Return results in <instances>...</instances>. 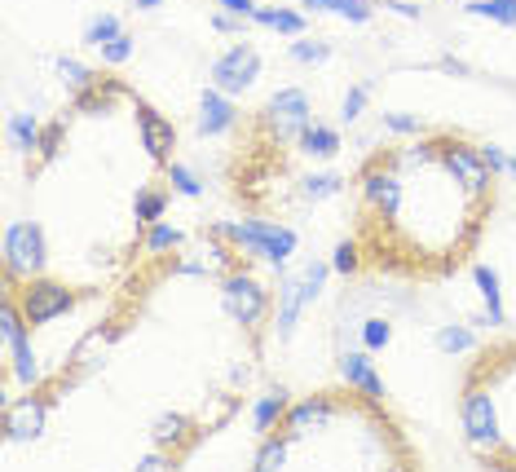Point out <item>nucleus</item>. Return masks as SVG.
<instances>
[{
    "instance_id": "nucleus-1",
    "label": "nucleus",
    "mask_w": 516,
    "mask_h": 472,
    "mask_svg": "<svg viewBox=\"0 0 516 472\" xmlns=\"http://www.w3.org/2000/svg\"><path fill=\"white\" fill-rule=\"evenodd\" d=\"M495 212V164L450 132L376 150L358 172V256L393 278H446Z\"/></svg>"
},
{
    "instance_id": "nucleus-2",
    "label": "nucleus",
    "mask_w": 516,
    "mask_h": 472,
    "mask_svg": "<svg viewBox=\"0 0 516 472\" xmlns=\"http://www.w3.org/2000/svg\"><path fill=\"white\" fill-rule=\"evenodd\" d=\"M257 468H415V451L385 397L345 384L287 406L260 437Z\"/></svg>"
},
{
    "instance_id": "nucleus-3",
    "label": "nucleus",
    "mask_w": 516,
    "mask_h": 472,
    "mask_svg": "<svg viewBox=\"0 0 516 472\" xmlns=\"http://www.w3.org/2000/svg\"><path fill=\"white\" fill-rule=\"evenodd\" d=\"M468 451L490 468H516V340L486 345L472 357L459 393Z\"/></svg>"
},
{
    "instance_id": "nucleus-4",
    "label": "nucleus",
    "mask_w": 516,
    "mask_h": 472,
    "mask_svg": "<svg viewBox=\"0 0 516 472\" xmlns=\"http://www.w3.org/2000/svg\"><path fill=\"white\" fill-rule=\"evenodd\" d=\"M44 256H49V238L40 230V221H13L9 235H4V278L18 283V278H36L44 269Z\"/></svg>"
},
{
    "instance_id": "nucleus-5",
    "label": "nucleus",
    "mask_w": 516,
    "mask_h": 472,
    "mask_svg": "<svg viewBox=\"0 0 516 472\" xmlns=\"http://www.w3.org/2000/svg\"><path fill=\"white\" fill-rule=\"evenodd\" d=\"M257 76H260V53L252 44H234L226 58L212 62V84H217L221 93H243Z\"/></svg>"
},
{
    "instance_id": "nucleus-6",
    "label": "nucleus",
    "mask_w": 516,
    "mask_h": 472,
    "mask_svg": "<svg viewBox=\"0 0 516 472\" xmlns=\"http://www.w3.org/2000/svg\"><path fill=\"white\" fill-rule=\"evenodd\" d=\"M230 235L239 238L248 252H257V256L274 260V265H282V260L291 256V247H296V235H291V230H282V226H265V221H257V226H234Z\"/></svg>"
},
{
    "instance_id": "nucleus-7",
    "label": "nucleus",
    "mask_w": 516,
    "mask_h": 472,
    "mask_svg": "<svg viewBox=\"0 0 516 472\" xmlns=\"http://www.w3.org/2000/svg\"><path fill=\"white\" fill-rule=\"evenodd\" d=\"M75 305V292L71 287H62V283H40V287H31L27 283V300L18 305L22 309V318L31 323V327H40V323H49L53 314H67Z\"/></svg>"
},
{
    "instance_id": "nucleus-8",
    "label": "nucleus",
    "mask_w": 516,
    "mask_h": 472,
    "mask_svg": "<svg viewBox=\"0 0 516 472\" xmlns=\"http://www.w3.org/2000/svg\"><path fill=\"white\" fill-rule=\"evenodd\" d=\"M269 116H274V124H278V137L305 132V128H309V98H305L300 89H282V93H274Z\"/></svg>"
},
{
    "instance_id": "nucleus-9",
    "label": "nucleus",
    "mask_w": 516,
    "mask_h": 472,
    "mask_svg": "<svg viewBox=\"0 0 516 472\" xmlns=\"http://www.w3.org/2000/svg\"><path fill=\"white\" fill-rule=\"evenodd\" d=\"M226 305H230V314H234L243 327H252V323H260V314H265V292H260L252 278H230Z\"/></svg>"
},
{
    "instance_id": "nucleus-10",
    "label": "nucleus",
    "mask_w": 516,
    "mask_h": 472,
    "mask_svg": "<svg viewBox=\"0 0 516 472\" xmlns=\"http://www.w3.org/2000/svg\"><path fill=\"white\" fill-rule=\"evenodd\" d=\"M40 424H44V406L31 402V397H22V402H13V406L4 411V433H9L13 442H18V437H36Z\"/></svg>"
},
{
    "instance_id": "nucleus-11",
    "label": "nucleus",
    "mask_w": 516,
    "mask_h": 472,
    "mask_svg": "<svg viewBox=\"0 0 516 472\" xmlns=\"http://www.w3.org/2000/svg\"><path fill=\"white\" fill-rule=\"evenodd\" d=\"M340 375H345V384H353V388H367V393L385 397V384L376 380L371 357H367V354H345V357H340Z\"/></svg>"
},
{
    "instance_id": "nucleus-12",
    "label": "nucleus",
    "mask_w": 516,
    "mask_h": 472,
    "mask_svg": "<svg viewBox=\"0 0 516 472\" xmlns=\"http://www.w3.org/2000/svg\"><path fill=\"white\" fill-rule=\"evenodd\" d=\"M141 128H146V146H150V150H155V155L168 164V150L177 146V132H172V124H168V119H159L155 111H150V107H141Z\"/></svg>"
},
{
    "instance_id": "nucleus-13",
    "label": "nucleus",
    "mask_w": 516,
    "mask_h": 472,
    "mask_svg": "<svg viewBox=\"0 0 516 472\" xmlns=\"http://www.w3.org/2000/svg\"><path fill=\"white\" fill-rule=\"evenodd\" d=\"M230 124H234V107L221 98V89L203 93V119H199V128L203 132H226Z\"/></svg>"
},
{
    "instance_id": "nucleus-14",
    "label": "nucleus",
    "mask_w": 516,
    "mask_h": 472,
    "mask_svg": "<svg viewBox=\"0 0 516 472\" xmlns=\"http://www.w3.org/2000/svg\"><path fill=\"white\" fill-rule=\"evenodd\" d=\"M300 146H305V155H318V159H327V155H336L340 137H336L331 128H322V124H309V128L300 132Z\"/></svg>"
},
{
    "instance_id": "nucleus-15",
    "label": "nucleus",
    "mask_w": 516,
    "mask_h": 472,
    "mask_svg": "<svg viewBox=\"0 0 516 472\" xmlns=\"http://www.w3.org/2000/svg\"><path fill=\"white\" fill-rule=\"evenodd\" d=\"M472 13L495 18V22H516V0H477Z\"/></svg>"
},
{
    "instance_id": "nucleus-16",
    "label": "nucleus",
    "mask_w": 516,
    "mask_h": 472,
    "mask_svg": "<svg viewBox=\"0 0 516 472\" xmlns=\"http://www.w3.org/2000/svg\"><path fill=\"white\" fill-rule=\"evenodd\" d=\"M252 18H257V22H265V27H278V31H305V18H300V13H274V9H257Z\"/></svg>"
},
{
    "instance_id": "nucleus-17",
    "label": "nucleus",
    "mask_w": 516,
    "mask_h": 472,
    "mask_svg": "<svg viewBox=\"0 0 516 472\" xmlns=\"http://www.w3.org/2000/svg\"><path fill=\"white\" fill-rule=\"evenodd\" d=\"M115 36H120V22H115L111 13L93 18V27H89V44H111Z\"/></svg>"
},
{
    "instance_id": "nucleus-18",
    "label": "nucleus",
    "mask_w": 516,
    "mask_h": 472,
    "mask_svg": "<svg viewBox=\"0 0 516 472\" xmlns=\"http://www.w3.org/2000/svg\"><path fill=\"white\" fill-rule=\"evenodd\" d=\"M309 9H331V13H349V18H367V0H309Z\"/></svg>"
},
{
    "instance_id": "nucleus-19",
    "label": "nucleus",
    "mask_w": 516,
    "mask_h": 472,
    "mask_svg": "<svg viewBox=\"0 0 516 472\" xmlns=\"http://www.w3.org/2000/svg\"><path fill=\"white\" fill-rule=\"evenodd\" d=\"M13 137H18V146H22V150H40V132H36L31 116H18V119H13Z\"/></svg>"
},
{
    "instance_id": "nucleus-20",
    "label": "nucleus",
    "mask_w": 516,
    "mask_h": 472,
    "mask_svg": "<svg viewBox=\"0 0 516 472\" xmlns=\"http://www.w3.org/2000/svg\"><path fill=\"white\" fill-rule=\"evenodd\" d=\"M362 336H367V345H371V349H380V345H388V323H380V318H371Z\"/></svg>"
},
{
    "instance_id": "nucleus-21",
    "label": "nucleus",
    "mask_w": 516,
    "mask_h": 472,
    "mask_svg": "<svg viewBox=\"0 0 516 472\" xmlns=\"http://www.w3.org/2000/svg\"><path fill=\"white\" fill-rule=\"evenodd\" d=\"M102 49H107V58H111V62H124V58L132 53V40H129V36H115V40H111V44H102Z\"/></svg>"
},
{
    "instance_id": "nucleus-22",
    "label": "nucleus",
    "mask_w": 516,
    "mask_h": 472,
    "mask_svg": "<svg viewBox=\"0 0 516 472\" xmlns=\"http://www.w3.org/2000/svg\"><path fill=\"white\" fill-rule=\"evenodd\" d=\"M296 58H300V62H318V58H327V49L314 44V40H300V44H296Z\"/></svg>"
},
{
    "instance_id": "nucleus-23",
    "label": "nucleus",
    "mask_w": 516,
    "mask_h": 472,
    "mask_svg": "<svg viewBox=\"0 0 516 472\" xmlns=\"http://www.w3.org/2000/svg\"><path fill=\"white\" fill-rule=\"evenodd\" d=\"M362 102H367V93H362V89H353V93L345 98V119L358 116V111H362Z\"/></svg>"
},
{
    "instance_id": "nucleus-24",
    "label": "nucleus",
    "mask_w": 516,
    "mask_h": 472,
    "mask_svg": "<svg viewBox=\"0 0 516 472\" xmlns=\"http://www.w3.org/2000/svg\"><path fill=\"white\" fill-rule=\"evenodd\" d=\"M221 4H226L230 13H243V18H252V13H257V4H252V0H221Z\"/></svg>"
},
{
    "instance_id": "nucleus-25",
    "label": "nucleus",
    "mask_w": 516,
    "mask_h": 472,
    "mask_svg": "<svg viewBox=\"0 0 516 472\" xmlns=\"http://www.w3.org/2000/svg\"><path fill=\"white\" fill-rule=\"evenodd\" d=\"M137 4H141V9H155V4H159V0H137Z\"/></svg>"
}]
</instances>
